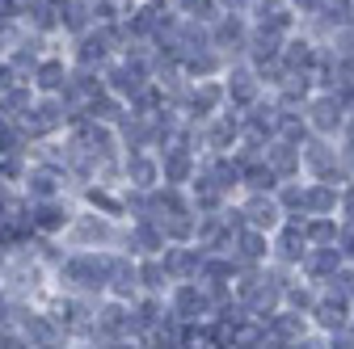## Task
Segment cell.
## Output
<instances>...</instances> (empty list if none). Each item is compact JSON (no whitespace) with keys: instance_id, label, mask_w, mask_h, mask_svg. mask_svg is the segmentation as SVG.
I'll return each mask as SVG.
<instances>
[{"instance_id":"31","label":"cell","mask_w":354,"mask_h":349,"mask_svg":"<svg viewBox=\"0 0 354 349\" xmlns=\"http://www.w3.org/2000/svg\"><path fill=\"white\" fill-rule=\"evenodd\" d=\"M317 299H321V286L295 274V278L287 282V295H283V308H291V312H304V316H308V312L317 308Z\"/></svg>"},{"instance_id":"32","label":"cell","mask_w":354,"mask_h":349,"mask_svg":"<svg viewBox=\"0 0 354 349\" xmlns=\"http://www.w3.org/2000/svg\"><path fill=\"white\" fill-rule=\"evenodd\" d=\"M169 270L160 257H140V290L144 295H169Z\"/></svg>"},{"instance_id":"18","label":"cell","mask_w":354,"mask_h":349,"mask_svg":"<svg viewBox=\"0 0 354 349\" xmlns=\"http://www.w3.org/2000/svg\"><path fill=\"white\" fill-rule=\"evenodd\" d=\"M160 261H165V270H169V282H198L207 248L203 244H169L160 252Z\"/></svg>"},{"instance_id":"5","label":"cell","mask_w":354,"mask_h":349,"mask_svg":"<svg viewBox=\"0 0 354 349\" xmlns=\"http://www.w3.org/2000/svg\"><path fill=\"white\" fill-rule=\"evenodd\" d=\"M304 118H308V130L317 139H342L346 135V122H350V110L337 93H313V101L304 106Z\"/></svg>"},{"instance_id":"30","label":"cell","mask_w":354,"mask_h":349,"mask_svg":"<svg viewBox=\"0 0 354 349\" xmlns=\"http://www.w3.org/2000/svg\"><path fill=\"white\" fill-rule=\"evenodd\" d=\"M266 328H270V337H274V341H283V345H295V341H304L308 332H317V328H313V320H308L304 312H291V308L274 312L270 320H266Z\"/></svg>"},{"instance_id":"43","label":"cell","mask_w":354,"mask_h":349,"mask_svg":"<svg viewBox=\"0 0 354 349\" xmlns=\"http://www.w3.org/2000/svg\"><path fill=\"white\" fill-rule=\"evenodd\" d=\"M102 349H148L140 337H127V341H110V345H102Z\"/></svg>"},{"instance_id":"47","label":"cell","mask_w":354,"mask_h":349,"mask_svg":"<svg viewBox=\"0 0 354 349\" xmlns=\"http://www.w3.org/2000/svg\"><path fill=\"white\" fill-rule=\"evenodd\" d=\"M346 332H350V337H354V320H350V328H346Z\"/></svg>"},{"instance_id":"45","label":"cell","mask_w":354,"mask_h":349,"mask_svg":"<svg viewBox=\"0 0 354 349\" xmlns=\"http://www.w3.org/2000/svg\"><path fill=\"white\" fill-rule=\"evenodd\" d=\"M68 349H102L97 341H68Z\"/></svg>"},{"instance_id":"12","label":"cell","mask_w":354,"mask_h":349,"mask_svg":"<svg viewBox=\"0 0 354 349\" xmlns=\"http://www.w3.org/2000/svg\"><path fill=\"white\" fill-rule=\"evenodd\" d=\"M308 320H313V328L325 332V337L346 332L350 320H354V303L346 295H337V290H321V299H317V308L308 312Z\"/></svg>"},{"instance_id":"25","label":"cell","mask_w":354,"mask_h":349,"mask_svg":"<svg viewBox=\"0 0 354 349\" xmlns=\"http://www.w3.org/2000/svg\"><path fill=\"white\" fill-rule=\"evenodd\" d=\"M337 270H346V257H342V248H337V244H329V248H308L304 266H299V278L325 286Z\"/></svg>"},{"instance_id":"46","label":"cell","mask_w":354,"mask_h":349,"mask_svg":"<svg viewBox=\"0 0 354 349\" xmlns=\"http://www.w3.org/2000/svg\"><path fill=\"white\" fill-rule=\"evenodd\" d=\"M203 332H207V328H203ZM190 349H219V345H215V341H207V337H203V341H194V345H190Z\"/></svg>"},{"instance_id":"8","label":"cell","mask_w":354,"mask_h":349,"mask_svg":"<svg viewBox=\"0 0 354 349\" xmlns=\"http://www.w3.org/2000/svg\"><path fill=\"white\" fill-rule=\"evenodd\" d=\"M249 34H253V21L245 13H224V17L211 26V47L224 55L228 63H245V55H249Z\"/></svg>"},{"instance_id":"19","label":"cell","mask_w":354,"mask_h":349,"mask_svg":"<svg viewBox=\"0 0 354 349\" xmlns=\"http://www.w3.org/2000/svg\"><path fill=\"white\" fill-rule=\"evenodd\" d=\"M321 59H325V47H321L317 38H308V34H291V38H287V47H283V68H287L291 76H317Z\"/></svg>"},{"instance_id":"1","label":"cell","mask_w":354,"mask_h":349,"mask_svg":"<svg viewBox=\"0 0 354 349\" xmlns=\"http://www.w3.org/2000/svg\"><path fill=\"white\" fill-rule=\"evenodd\" d=\"M110 266H114V252H72L68 248V257L55 270V290L80 295V299H106Z\"/></svg>"},{"instance_id":"17","label":"cell","mask_w":354,"mask_h":349,"mask_svg":"<svg viewBox=\"0 0 354 349\" xmlns=\"http://www.w3.org/2000/svg\"><path fill=\"white\" fill-rule=\"evenodd\" d=\"M241 135H245V122H241L236 110H224V114H215V118L203 122V148H207V152L232 156V148L241 143Z\"/></svg>"},{"instance_id":"21","label":"cell","mask_w":354,"mask_h":349,"mask_svg":"<svg viewBox=\"0 0 354 349\" xmlns=\"http://www.w3.org/2000/svg\"><path fill=\"white\" fill-rule=\"evenodd\" d=\"M169 248V240H165V232H160V223L156 219H131L127 223V240H122V252L127 257H160Z\"/></svg>"},{"instance_id":"4","label":"cell","mask_w":354,"mask_h":349,"mask_svg":"<svg viewBox=\"0 0 354 349\" xmlns=\"http://www.w3.org/2000/svg\"><path fill=\"white\" fill-rule=\"evenodd\" d=\"M304 177L308 181H329V186H346L350 181V172H346V164H342V148H337V139H308L304 148Z\"/></svg>"},{"instance_id":"24","label":"cell","mask_w":354,"mask_h":349,"mask_svg":"<svg viewBox=\"0 0 354 349\" xmlns=\"http://www.w3.org/2000/svg\"><path fill=\"white\" fill-rule=\"evenodd\" d=\"M304 215H308V219H342V186L308 181V190H304Z\"/></svg>"},{"instance_id":"37","label":"cell","mask_w":354,"mask_h":349,"mask_svg":"<svg viewBox=\"0 0 354 349\" xmlns=\"http://www.w3.org/2000/svg\"><path fill=\"white\" fill-rule=\"evenodd\" d=\"M0 349H34V345H30V337L13 324V328H0Z\"/></svg>"},{"instance_id":"28","label":"cell","mask_w":354,"mask_h":349,"mask_svg":"<svg viewBox=\"0 0 354 349\" xmlns=\"http://www.w3.org/2000/svg\"><path fill=\"white\" fill-rule=\"evenodd\" d=\"M266 164L274 168L279 181H299L304 177V152L287 139H274L270 148H266Z\"/></svg>"},{"instance_id":"33","label":"cell","mask_w":354,"mask_h":349,"mask_svg":"<svg viewBox=\"0 0 354 349\" xmlns=\"http://www.w3.org/2000/svg\"><path fill=\"white\" fill-rule=\"evenodd\" d=\"M266 341H270V328H266V320H241L232 328V345L228 349H266Z\"/></svg>"},{"instance_id":"27","label":"cell","mask_w":354,"mask_h":349,"mask_svg":"<svg viewBox=\"0 0 354 349\" xmlns=\"http://www.w3.org/2000/svg\"><path fill=\"white\" fill-rule=\"evenodd\" d=\"M102 76H106V89H110L114 97H122L127 106H131V101H136V97H140V93L148 89V84H152L148 76H140L136 68H127L122 59H114V63H110V68H106Z\"/></svg>"},{"instance_id":"10","label":"cell","mask_w":354,"mask_h":349,"mask_svg":"<svg viewBox=\"0 0 354 349\" xmlns=\"http://www.w3.org/2000/svg\"><path fill=\"white\" fill-rule=\"evenodd\" d=\"M127 337H136V324H131V303L102 299L97 303V316H93V341L110 345V341H127Z\"/></svg>"},{"instance_id":"23","label":"cell","mask_w":354,"mask_h":349,"mask_svg":"<svg viewBox=\"0 0 354 349\" xmlns=\"http://www.w3.org/2000/svg\"><path fill=\"white\" fill-rule=\"evenodd\" d=\"M232 257H236L241 270H261V266H270L274 244H270V236H266V232L245 228V232H236V240H232Z\"/></svg>"},{"instance_id":"26","label":"cell","mask_w":354,"mask_h":349,"mask_svg":"<svg viewBox=\"0 0 354 349\" xmlns=\"http://www.w3.org/2000/svg\"><path fill=\"white\" fill-rule=\"evenodd\" d=\"M169 320V303L165 295H140L136 303H131V324H136V337H152L160 324Z\"/></svg>"},{"instance_id":"15","label":"cell","mask_w":354,"mask_h":349,"mask_svg":"<svg viewBox=\"0 0 354 349\" xmlns=\"http://www.w3.org/2000/svg\"><path fill=\"white\" fill-rule=\"evenodd\" d=\"M308 223V219H304ZM304 223H295V219H287L274 236H270V244H274V266H283V270H295L299 274V266H304V257H308V232H304Z\"/></svg>"},{"instance_id":"20","label":"cell","mask_w":354,"mask_h":349,"mask_svg":"<svg viewBox=\"0 0 354 349\" xmlns=\"http://www.w3.org/2000/svg\"><path fill=\"white\" fill-rule=\"evenodd\" d=\"M228 110V93H224V76L219 80H194V93L186 101V118L190 122H207L215 114Z\"/></svg>"},{"instance_id":"40","label":"cell","mask_w":354,"mask_h":349,"mask_svg":"<svg viewBox=\"0 0 354 349\" xmlns=\"http://www.w3.org/2000/svg\"><path fill=\"white\" fill-rule=\"evenodd\" d=\"M291 349H329V341H325V332H308V337L295 341Z\"/></svg>"},{"instance_id":"41","label":"cell","mask_w":354,"mask_h":349,"mask_svg":"<svg viewBox=\"0 0 354 349\" xmlns=\"http://www.w3.org/2000/svg\"><path fill=\"white\" fill-rule=\"evenodd\" d=\"M342 219H354V181L342 186Z\"/></svg>"},{"instance_id":"22","label":"cell","mask_w":354,"mask_h":349,"mask_svg":"<svg viewBox=\"0 0 354 349\" xmlns=\"http://www.w3.org/2000/svg\"><path fill=\"white\" fill-rule=\"evenodd\" d=\"M140 295H144V290H140V261H136V257H127V252H114L106 299H118V303H136Z\"/></svg>"},{"instance_id":"38","label":"cell","mask_w":354,"mask_h":349,"mask_svg":"<svg viewBox=\"0 0 354 349\" xmlns=\"http://www.w3.org/2000/svg\"><path fill=\"white\" fill-rule=\"evenodd\" d=\"M287 5L295 9V17H299V21H313V17L325 9V0H287Z\"/></svg>"},{"instance_id":"14","label":"cell","mask_w":354,"mask_h":349,"mask_svg":"<svg viewBox=\"0 0 354 349\" xmlns=\"http://www.w3.org/2000/svg\"><path fill=\"white\" fill-rule=\"evenodd\" d=\"M160 186H165V177H160V156L156 152H127L122 156V190L152 194Z\"/></svg>"},{"instance_id":"36","label":"cell","mask_w":354,"mask_h":349,"mask_svg":"<svg viewBox=\"0 0 354 349\" xmlns=\"http://www.w3.org/2000/svg\"><path fill=\"white\" fill-rule=\"evenodd\" d=\"M337 248H342V257H346V266H354V219H342Z\"/></svg>"},{"instance_id":"2","label":"cell","mask_w":354,"mask_h":349,"mask_svg":"<svg viewBox=\"0 0 354 349\" xmlns=\"http://www.w3.org/2000/svg\"><path fill=\"white\" fill-rule=\"evenodd\" d=\"M122 240H127V223L110 219L93 206H76L72 228L64 232V244L72 252H122Z\"/></svg>"},{"instance_id":"11","label":"cell","mask_w":354,"mask_h":349,"mask_svg":"<svg viewBox=\"0 0 354 349\" xmlns=\"http://www.w3.org/2000/svg\"><path fill=\"white\" fill-rule=\"evenodd\" d=\"M156 156H160V177H165V186H173V190H190V186H194L198 160H203L194 148L173 143V148H160Z\"/></svg>"},{"instance_id":"13","label":"cell","mask_w":354,"mask_h":349,"mask_svg":"<svg viewBox=\"0 0 354 349\" xmlns=\"http://www.w3.org/2000/svg\"><path fill=\"white\" fill-rule=\"evenodd\" d=\"M72 215H76V206L68 198L30 202V219H34V236L38 240H64V232L72 228Z\"/></svg>"},{"instance_id":"6","label":"cell","mask_w":354,"mask_h":349,"mask_svg":"<svg viewBox=\"0 0 354 349\" xmlns=\"http://www.w3.org/2000/svg\"><path fill=\"white\" fill-rule=\"evenodd\" d=\"M165 303H169V316L182 324H207L215 316V299L207 295L203 282H173Z\"/></svg>"},{"instance_id":"39","label":"cell","mask_w":354,"mask_h":349,"mask_svg":"<svg viewBox=\"0 0 354 349\" xmlns=\"http://www.w3.org/2000/svg\"><path fill=\"white\" fill-rule=\"evenodd\" d=\"M13 316H17V303L9 299L5 286H0V328H13Z\"/></svg>"},{"instance_id":"9","label":"cell","mask_w":354,"mask_h":349,"mask_svg":"<svg viewBox=\"0 0 354 349\" xmlns=\"http://www.w3.org/2000/svg\"><path fill=\"white\" fill-rule=\"evenodd\" d=\"M224 93H228V110H236V114H245L257 101L270 97V93H266V84H261V76L253 72V63H228V72H224Z\"/></svg>"},{"instance_id":"35","label":"cell","mask_w":354,"mask_h":349,"mask_svg":"<svg viewBox=\"0 0 354 349\" xmlns=\"http://www.w3.org/2000/svg\"><path fill=\"white\" fill-rule=\"evenodd\" d=\"M304 232H308V244H313V248H329V244H337L342 219H308Z\"/></svg>"},{"instance_id":"29","label":"cell","mask_w":354,"mask_h":349,"mask_svg":"<svg viewBox=\"0 0 354 349\" xmlns=\"http://www.w3.org/2000/svg\"><path fill=\"white\" fill-rule=\"evenodd\" d=\"M68 76H72V63H64V55H47L38 63V72H34V93L38 97H59L64 93V84H68Z\"/></svg>"},{"instance_id":"44","label":"cell","mask_w":354,"mask_h":349,"mask_svg":"<svg viewBox=\"0 0 354 349\" xmlns=\"http://www.w3.org/2000/svg\"><path fill=\"white\" fill-rule=\"evenodd\" d=\"M337 97H342V101H346V110L354 114V80H350V84H342V89H337Z\"/></svg>"},{"instance_id":"16","label":"cell","mask_w":354,"mask_h":349,"mask_svg":"<svg viewBox=\"0 0 354 349\" xmlns=\"http://www.w3.org/2000/svg\"><path fill=\"white\" fill-rule=\"evenodd\" d=\"M241 210H245V223L253 232H266V236H274L287 223V210L279 206L274 194H241Z\"/></svg>"},{"instance_id":"34","label":"cell","mask_w":354,"mask_h":349,"mask_svg":"<svg viewBox=\"0 0 354 349\" xmlns=\"http://www.w3.org/2000/svg\"><path fill=\"white\" fill-rule=\"evenodd\" d=\"M304 190H308V177H299V181H283V186L274 190L279 206L287 210V219H295V223L308 219V215H304Z\"/></svg>"},{"instance_id":"7","label":"cell","mask_w":354,"mask_h":349,"mask_svg":"<svg viewBox=\"0 0 354 349\" xmlns=\"http://www.w3.org/2000/svg\"><path fill=\"white\" fill-rule=\"evenodd\" d=\"M72 186V177L64 172V164H47V160H30L26 177H21V198L26 202H55L64 198Z\"/></svg>"},{"instance_id":"42","label":"cell","mask_w":354,"mask_h":349,"mask_svg":"<svg viewBox=\"0 0 354 349\" xmlns=\"http://www.w3.org/2000/svg\"><path fill=\"white\" fill-rule=\"evenodd\" d=\"M329 341V349H354V337L350 332H333V337H325Z\"/></svg>"},{"instance_id":"3","label":"cell","mask_w":354,"mask_h":349,"mask_svg":"<svg viewBox=\"0 0 354 349\" xmlns=\"http://www.w3.org/2000/svg\"><path fill=\"white\" fill-rule=\"evenodd\" d=\"M13 324L30 337L34 349H68V332H64L59 316L47 308V303H17Z\"/></svg>"}]
</instances>
